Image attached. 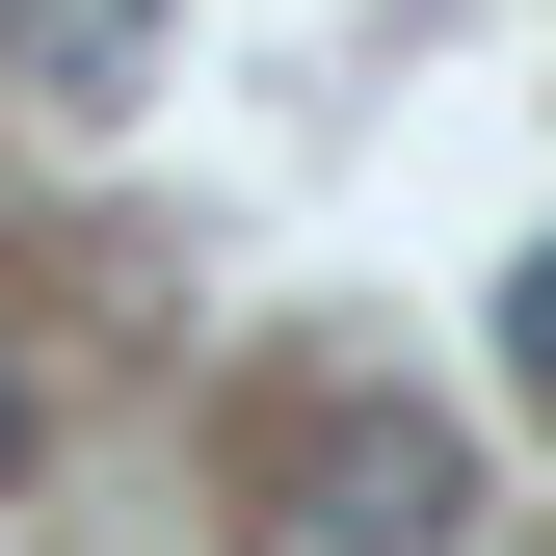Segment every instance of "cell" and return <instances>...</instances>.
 I'll return each instance as SVG.
<instances>
[{
	"instance_id": "cell-1",
	"label": "cell",
	"mask_w": 556,
	"mask_h": 556,
	"mask_svg": "<svg viewBox=\"0 0 556 556\" xmlns=\"http://www.w3.org/2000/svg\"><path fill=\"white\" fill-rule=\"evenodd\" d=\"M451 530H477V425H425V397H344L265 477V556H451Z\"/></svg>"
},
{
	"instance_id": "cell-2",
	"label": "cell",
	"mask_w": 556,
	"mask_h": 556,
	"mask_svg": "<svg viewBox=\"0 0 556 556\" xmlns=\"http://www.w3.org/2000/svg\"><path fill=\"white\" fill-rule=\"evenodd\" d=\"M0 80L27 106H132L160 80V0H0Z\"/></svg>"
},
{
	"instance_id": "cell-3",
	"label": "cell",
	"mask_w": 556,
	"mask_h": 556,
	"mask_svg": "<svg viewBox=\"0 0 556 556\" xmlns=\"http://www.w3.org/2000/svg\"><path fill=\"white\" fill-rule=\"evenodd\" d=\"M504 397H530V425H556V239L504 265Z\"/></svg>"
},
{
	"instance_id": "cell-4",
	"label": "cell",
	"mask_w": 556,
	"mask_h": 556,
	"mask_svg": "<svg viewBox=\"0 0 556 556\" xmlns=\"http://www.w3.org/2000/svg\"><path fill=\"white\" fill-rule=\"evenodd\" d=\"M27 477H53V397H27V344H0V504H27Z\"/></svg>"
}]
</instances>
